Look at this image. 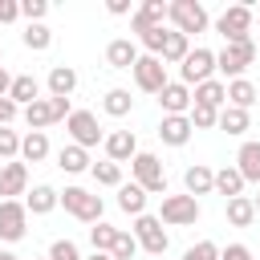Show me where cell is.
<instances>
[{
    "mask_svg": "<svg viewBox=\"0 0 260 260\" xmlns=\"http://www.w3.org/2000/svg\"><path fill=\"white\" fill-rule=\"evenodd\" d=\"M28 167L24 162H4L0 167V195L4 199H16V195H28Z\"/></svg>",
    "mask_w": 260,
    "mask_h": 260,
    "instance_id": "cell-15",
    "label": "cell"
},
{
    "mask_svg": "<svg viewBox=\"0 0 260 260\" xmlns=\"http://www.w3.org/2000/svg\"><path fill=\"white\" fill-rule=\"evenodd\" d=\"M73 89H77V73L69 65H53L49 69V93L53 98H69Z\"/></svg>",
    "mask_w": 260,
    "mask_h": 260,
    "instance_id": "cell-22",
    "label": "cell"
},
{
    "mask_svg": "<svg viewBox=\"0 0 260 260\" xmlns=\"http://www.w3.org/2000/svg\"><path fill=\"white\" fill-rule=\"evenodd\" d=\"M162 20H167V4H162V0H142V8L130 16V28L142 37V32H150V28H162Z\"/></svg>",
    "mask_w": 260,
    "mask_h": 260,
    "instance_id": "cell-14",
    "label": "cell"
},
{
    "mask_svg": "<svg viewBox=\"0 0 260 260\" xmlns=\"http://www.w3.org/2000/svg\"><path fill=\"white\" fill-rule=\"evenodd\" d=\"M45 12H49V4H45V0H20V16H24L28 24H41V20H45Z\"/></svg>",
    "mask_w": 260,
    "mask_h": 260,
    "instance_id": "cell-39",
    "label": "cell"
},
{
    "mask_svg": "<svg viewBox=\"0 0 260 260\" xmlns=\"http://www.w3.org/2000/svg\"><path fill=\"white\" fill-rule=\"evenodd\" d=\"M57 167H61V171H69V175H81V171L89 167V154H85L81 146H61V154H57Z\"/></svg>",
    "mask_w": 260,
    "mask_h": 260,
    "instance_id": "cell-31",
    "label": "cell"
},
{
    "mask_svg": "<svg viewBox=\"0 0 260 260\" xmlns=\"http://www.w3.org/2000/svg\"><path fill=\"white\" fill-rule=\"evenodd\" d=\"M134 252H138V240H134L130 232H122V228H118V240H114L110 256H114V260H134Z\"/></svg>",
    "mask_w": 260,
    "mask_h": 260,
    "instance_id": "cell-38",
    "label": "cell"
},
{
    "mask_svg": "<svg viewBox=\"0 0 260 260\" xmlns=\"http://www.w3.org/2000/svg\"><path fill=\"white\" fill-rule=\"evenodd\" d=\"M134 81H138V89L142 93H162V85H167V65H162V57H138V65H134Z\"/></svg>",
    "mask_w": 260,
    "mask_h": 260,
    "instance_id": "cell-11",
    "label": "cell"
},
{
    "mask_svg": "<svg viewBox=\"0 0 260 260\" xmlns=\"http://www.w3.org/2000/svg\"><path fill=\"white\" fill-rule=\"evenodd\" d=\"M24 45H28L32 53H41V49L53 45V32H49L45 24H28V28H24Z\"/></svg>",
    "mask_w": 260,
    "mask_h": 260,
    "instance_id": "cell-36",
    "label": "cell"
},
{
    "mask_svg": "<svg viewBox=\"0 0 260 260\" xmlns=\"http://www.w3.org/2000/svg\"><path fill=\"white\" fill-rule=\"evenodd\" d=\"M126 8H130V4H126V0H110V12H114V16H122V12H126Z\"/></svg>",
    "mask_w": 260,
    "mask_h": 260,
    "instance_id": "cell-48",
    "label": "cell"
},
{
    "mask_svg": "<svg viewBox=\"0 0 260 260\" xmlns=\"http://www.w3.org/2000/svg\"><path fill=\"white\" fill-rule=\"evenodd\" d=\"M49 260H81V252H77V244H73V240H53Z\"/></svg>",
    "mask_w": 260,
    "mask_h": 260,
    "instance_id": "cell-41",
    "label": "cell"
},
{
    "mask_svg": "<svg viewBox=\"0 0 260 260\" xmlns=\"http://www.w3.org/2000/svg\"><path fill=\"white\" fill-rule=\"evenodd\" d=\"M134 240H138V248H146L150 256H162L167 244H171L158 215H138V219H134Z\"/></svg>",
    "mask_w": 260,
    "mask_h": 260,
    "instance_id": "cell-9",
    "label": "cell"
},
{
    "mask_svg": "<svg viewBox=\"0 0 260 260\" xmlns=\"http://www.w3.org/2000/svg\"><path fill=\"white\" fill-rule=\"evenodd\" d=\"M16 154H20V138H16V130L0 126V158H16Z\"/></svg>",
    "mask_w": 260,
    "mask_h": 260,
    "instance_id": "cell-40",
    "label": "cell"
},
{
    "mask_svg": "<svg viewBox=\"0 0 260 260\" xmlns=\"http://www.w3.org/2000/svg\"><path fill=\"white\" fill-rule=\"evenodd\" d=\"M228 102V85L223 81H203V85H195V106H211V110H219Z\"/></svg>",
    "mask_w": 260,
    "mask_h": 260,
    "instance_id": "cell-23",
    "label": "cell"
},
{
    "mask_svg": "<svg viewBox=\"0 0 260 260\" xmlns=\"http://www.w3.org/2000/svg\"><path fill=\"white\" fill-rule=\"evenodd\" d=\"M211 73H215V53H211V49H191V53H187V61L179 65V77H183V85H187V89H191V85L211 81Z\"/></svg>",
    "mask_w": 260,
    "mask_h": 260,
    "instance_id": "cell-7",
    "label": "cell"
},
{
    "mask_svg": "<svg viewBox=\"0 0 260 260\" xmlns=\"http://www.w3.org/2000/svg\"><path fill=\"white\" fill-rule=\"evenodd\" d=\"M167 20L175 24V32L191 37V32L207 28V8L199 0H175V4H167Z\"/></svg>",
    "mask_w": 260,
    "mask_h": 260,
    "instance_id": "cell-2",
    "label": "cell"
},
{
    "mask_svg": "<svg viewBox=\"0 0 260 260\" xmlns=\"http://www.w3.org/2000/svg\"><path fill=\"white\" fill-rule=\"evenodd\" d=\"M89 260H114V256H110V252H93Z\"/></svg>",
    "mask_w": 260,
    "mask_h": 260,
    "instance_id": "cell-49",
    "label": "cell"
},
{
    "mask_svg": "<svg viewBox=\"0 0 260 260\" xmlns=\"http://www.w3.org/2000/svg\"><path fill=\"white\" fill-rule=\"evenodd\" d=\"M37 93H41V85H37V77H28V73H20V77H12V89H8V98H12L16 106H32V102H37Z\"/></svg>",
    "mask_w": 260,
    "mask_h": 260,
    "instance_id": "cell-25",
    "label": "cell"
},
{
    "mask_svg": "<svg viewBox=\"0 0 260 260\" xmlns=\"http://www.w3.org/2000/svg\"><path fill=\"white\" fill-rule=\"evenodd\" d=\"M183 260H219V248H215L211 240H199L195 248H187V252H183Z\"/></svg>",
    "mask_w": 260,
    "mask_h": 260,
    "instance_id": "cell-42",
    "label": "cell"
},
{
    "mask_svg": "<svg viewBox=\"0 0 260 260\" xmlns=\"http://www.w3.org/2000/svg\"><path fill=\"white\" fill-rule=\"evenodd\" d=\"M8 89H12V77H8V69L0 65V98H8Z\"/></svg>",
    "mask_w": 260,
    "mask_h": 260,
    "instance_id": "cell-47",
    "label": "cell"
},
{
    "mask_svg": "<svg viewBox=\"0 0 260 260\" xmlns=\"http://www.w3.org/2000/svg\"><path fill=\"white\" fill-rule=\"evenodd\" d=\"M61 207L81 223H102V195H93L85 187H65L61 191Z\"/></svg>",
    "mask_w": 260,
    "mask_h": 260,
    "instance_id": "cell-1",
    "label": "cell"
},
{
    "mask_svg": "<svg viewBox=\"0 0 260 260\" xmlns=\"http://www.w3.org/2000/svg\"><path fill=\"white\" fill-rule=\"evenodd\" d=\"M130 171H134V183H138L146 195H167V175H162V162H158L154 154L138 150L134 162H130Z\"/></svg>",
    "mask_w": 260,
    "mask_h": 260,
    "instance_id": "cell-3",
    "label": "cell"
},
{
    "mask_svg": "<svg viewBox=\"0 0 260 260\" xmlns=\"http://www.w3.org/2000/svg\"><path fill=\"white\" fill-rule=\"evenodd\" d=\"M183 187H187V195H211L215 191V171L211 167H203V162H195V167H187V175H183Z\"/></svg>",
    "mask_w": 260,
    "mask_h": 260,
    "instance_id": "cell-16",
    "label": "cell"
},
{
    "mask_svg": "<svg viewBox=\"0 0 260 260\" xmlns=\"http://www.w3.org/2000/svg\"><path fill=\"white\" fill-rule=\"evenodd\" d=\"M106 61H110L114 69H134V65H138V45L126 41V37H118V41L106 45Z\"/></svg>",
    "mask_w": 260,
    "mask_h": 260,
    "instance_id": "cell-17",
    "label": "cell"
},
{
    "mask_svg": "<svg viewBox=\"0 0 260 260\" xmlns=\"http://www.w3.org/2000/svg\"><path fill=\"white\" fill-rule=\"evenodd\" d=\"M20 16V4L16 0H0V24H8V20H16Z\"/></svg>",
    "mask_w": 260,
    "mask_h": 260,
    "instance_id": "cell-45",
    "label": "cell"
},
{
    "mask_svg": "<svg viewBox=\"0 0 260 260\" xmlns=\"http://www.w3.org/2000/svg\"><path fill=\"white\" fill-rule=\"evenodd\" d=\"M0 260H20V256L16 252H0Z\"/></svg>",
    "mask_w": 260,
    "mask_h": 260,
    "instance_id": "cell-50",
    "label": "cell"
},
{
    "mask_svg": "<svg viewBox=\"0 0 260 260\" xmlns=\"http://www.w3.org/2000/svg\"><path fill=\"white\" fill-rule=\"evenodd\" d=\"M219 130H228V134H244V130H248V110L223 106V110H219Z\"/></svg>",
    "mask_w": 260,
    "mask_h": 260,
    "instance_id": "cell-33",
    "label": "cell"
},
{
    "mask_svg": "<svg viewBox=\"0 0 260 260\" xmlns=\"http://www.w3.org/2000/svg\"><path fill=\"white\" fill-rule=\"evenodd\" d=\"M158 219H162V223H175V228L195 223V219H199V199H195V195H167Z\"/></svg>",
    "mask_w": 260,
    "mask_h": 260,
    "instance_id": "cell-10",
    "label": "cell"
},
{
    "mask_svg": "<svg viewBox=\"0 0 260 260\" xmlns=\"http://www.w3.org/2000/svg\"><path fill=\"white\" fill-rule=\"evenodd\" d=\"M57 203H61V191H53L49 183L32 187V191H28V199H24V207H28L32 215H49V211H53Z\"/></svg>",
    "mask_w": 260,
    "mask_h": 260,
    "instance_id": "cell-20",
    "label": "cell"
},
{
    "mask_svg": "<svg viewBox=\"0 0 260 260\" xmlns=\"http://www.w3.org/2000/svg\"><path fill=\"white\" fill-rule=\"evenodd\" d=\"M118 207H122L126 215H134V219L146 215V191H142L138 183H122V187H118Z\"/></svg>",
    "mask_w": 260,
    "mask_h": 260,
    "instance_id": "cell-21",
    "label": "cell"
},
{
    "mask_svg": "<svg viewBox=\"0 0 260 260\" xmlns=\"http://www.w3.org/2000/svg\"><path fill=\"white\" fill-rule=\"evenodd\" d=\"M215 191H219V195H228V199H236V195L244 191V175H240L236 167H223V171H215Z\"/></svg>",
    "mask_w": 260,
    "mask_h": 260,
    "instance_id": "cell-32",
    "label": "cell"
},
{
    "mask_svg": "<svg viewBox=\"0 0 260 260\" xmlns=\"http://www.w3.org/2000/svg\"><path fill=\"white\" fill-rule=\"evenodd\" d=\"M65 130L73 134V146H81V150H89V146L106 142V138H102V126H98V118H93L89 110H73V114H69V122H65Z\"/></svg>",
    "mask_w": 260,
    "mask_h": 260,
    "instance_id": "cell-8",
    "label": "cell"
},
{
    "mask_svg": "<svg viewBox=\"0 0 260 260\" xmlns=\"http://www.w3.org/2000/svg\"><path fill=\"white\" fill-rule=\"evenodd\" d=\"M89 240H93V252H110V248H114V240H118V228L98 223V228H89Z\"/></svg>",
    "mask_w": 260,
    "mask_h": 260,
    "instance_id": "cell-37",
    "label": "cell"
},
{
    "mask_svg": "<svg viewBox=\"0 0 260 260\" xmlns=\"http://www.w3.org/2000/svg\"><path fill=\"white\" fill-rule=\"evenodd\" d=\"M12 118H16V102L12 98H0V126H8Z\"/></svg>",
    "mask_w": 260,
    "mask_h": 260,
    "instance_id": "cell-46",
    "label": "cell"
},
{
    "mask_svg": "<svg viewBox=\"0 0 260 260\" xmlns=\"http://www.w3.org/2000/svg\"><path fill=\"white\" fill-rule=\"evenodd\" d=\"M89 171H93V179H98L102 187H122V167H118V162L106 158V162H93Z\"/></svg>",
    "mask_w": 260,
    "mask_h": 260,
    "instance_id": "cell-34",
    "label": "cell"
},
{
    "mask_svg": "<svg viewBox=\"0 0 260 260\" xmlns=\"http://www.w3.org/2000/svg\"><path fill=\"white\" fill-rule=\"evenodd\" d=\"M252 219H256V203H252L248 195L228 199V223H232V228H248Z\"/></svg>",
    "mask_w": 260,
    "mask_h": 260,
    "instance_id": "cell-24",
    "label": "cell"
},
{
    "mask_svg": "<svg viewBox=\"0 0 260 260\" xmlns=\"http://www.w3.org/2000/svg\"><path fill=\"white\" fill-rule=\"evenodd\" d=\"M158 138L167 142V146H187V138H191V118L183 114V118H162L158 122Z\"/></svg>",
    "mask_w": 260,
    "mask_h": 260,
    "instance_id": "cell-18",
    "label": "cell"
},
{
    "mask_svg": "<svg viewBox=\"0 0 260 260\" xmlns=\"http://www.w3.org/2000/svg\"><path fill=\"white\" fill-rule=\"evenodd\" d=\"M20 154H24L28 162L49 158V138H45V130H28V134L20 138Z\"/></svg>",
    "mask_w": 260,
    "mask_h": 260,
    "instance_id": "cell-27",
    "label": "cell"
},
{
    "mask_svg": "<svg viewBox=\"0 0 260 260\" xmlns=\"http://www.w3.org/2000/svg\"><path fill=\"white\" fill-rule=\"evenodd\" d=\"M191 130H211V126H219V110H211V106H191Z\"/></svg>",
    "mask_w": 260,
    "mask_h": 260,
    "instance_id": "cell-35",
    "label": "cell"
},
{
    "mask_svg": "<svg viewBox=\"0 0 260 260\" xmlns=\"http://www.w3.org/2000/svg\"><path fill=\"white\" fill-rule=\"evenodd\" d=\"M28 232V207L20 199H0V240L16 244Z\"/></svg>",
    "mask_w": 260,
    "mask_h": 260,
    "instance_id": "cell-5",
    "label": "cell"
},
{
    "mask_svg": "<svg viewBox=\"0 0 260 260\" xmlns=\"http://www.w3.org/2000/svg\"><path fill=\"white\" fill-rule=\"evenodd\" d=\"M256 61V41H240V45H223V53H215V69L228 73L232 81Z\"/></svg>",
    "mask_w": 260,
    "mask_h": 260,
    "instance_id": "cell-4",
    "label": "cell"
},
{
    "mask_svg": "<svg viewBox=\"0 0 260 260\" xmlns=\"http://www.w3.org/2000/svg\"><path fill=\"white\" fill-rule=\"evenodd\" d=\"M49 106H53V122H61V118L69 122V114H73L69 110V98H49Z\"/></svg>",
    "mask_w": 260,
    "mask_h": 260,
    "instance_id": "cell-43",
    "label": "cell"
},
{
    "mask_svg": "<svg viewBox=\"0 0 260 260\" xmlns=\"http://www.w3.org/2000/svg\"><path fill=\"white\" fill-rule=\"evenodd\" d=\"M256 102V85L248 81V77H236V81H228V106H236V110H248Z\"/></svg>",
    "mask_w": 260,
    "mask_h": 260,
    "instance_id": "cell-26",
    "label": "cell"
},
{
    "mask_svg": "<svg viewBox=\"0 0 260 260\" xmlns=\"http://www.w3.org/2000/svg\"><path fill=\"white\" fill-rule=\"evenodd\" d=\"M187 53H191V41H187L183 32H171L167 45H162V65H183Z\"/></svg>",
    "mask_w": 260,
    "mask_h": 260,
    "instance_id": "cell-28",
    "label": "cell"
},
{
    "mask_svg": "<svg viewBox=\"0 0 260 260\" xmlns=\"http://www.w3.org/2000/svg\"><path fill=\"white\" fill-rule=\"evenodd\" d=\"M236 171L244 175V183H260V142H244V146H240Z\"/></svg>",
    "mask_w": 260,
    "mask_h": 260,
    "instance_id": "cell-19",
    "label": "cell"
},
{
    "mask_svg": "<svg viewBox=\"0 0 260 260\" xmlns=\"http://www.w3.org/2000/svg\"><path fill=\"white\" fill-rule=\"evenodd\" d=\"M158 106L167 110V118H183V114H191L195 98H191V89H187L183 81H167L162 93H158Z\"/></svg>",
    "mask_w": 260,
    "mask_h": 260,
    "instance_id": "cell-12",
    "label": "cell"
},
{
    "mask_svg": "<svg viewBox=\"0 0 260 260\" xmlns=\"http://www.w3.org/2000/svg\"><path fill=\"white\" fill-rule=\"evenodd\" d=\"M102 110H106L110 118H126V114L134 110V98H130V89H110V93L102 98Z\"/></svg>",
    "mask_w": 260,
    "mask_h": 260,
    "instance_id": "cell-29",
    "label": "cell"
},
{
    "mask_svg": "<svg viewBox=\"0 0 260 260\" xmlns=\"http://www.w3.org/2000/svg\"><path fill=\"white\" fill-rule=\"evenodd\" d=\"M106 154H110V162H134V154H138V138H134V130H114V134H106Z\"/></svg>",
    "mask_w": 260,
    "mask_h": 260,
    "instance_id": "cell-13",
    "label": "cell"
},
{
    "mask_svg": "<svg viewBox=\"0 0 260 260\" xmlns=\"http://www.w3.org/2000/svg\"><path fill=\"white\" fill-rule=\"evenodd\" d=\"M215 28L223 32V41H228V45L252 41V37H248V28H252V8H248V4H232V8L215 20Z\"/></svg>",
    "mask_w": 260,
    "mask_h": 260,
    "instance_id": "cell-6",
    "label": "cell"
},
{
    "mask_svg": "<svg viewBox=\"0 0 260 260\" xmlns=\"http://www.w3.org/2000/svg\"><path fill=\"white\" fill-rule=\"evenodd\" d=\"M252 203H256V215H260V195H256V199H252Z\"/></svg>",
    "mask_w": 260,
    "mask_h": 260,
    "instance_id": "cell-51",
    "label": "cell"
},
{
    "mask_svg": "<svg viewBox=\"0 0 260 260\" xmlns=\"http://www.w3.org/2000/svg\"><path fill=\"white\" fill-rule=\"evenodd\" d=\"M219 260H252V252H248L244 244H228V248L219 252Z\"/></svg>",
    "mask_w": 260,
    "mask_h": 260,
    "instance_id": "cell-44",
    "label": "cell"
},
{
    "mask_svg": "<svg viewBox=\"0 0 260 260\" xmlns=\"http://www.w3.org/2000/svg\"><path fill=\"white\" fill-rule=\"evenodd\" d=\"M24 122H28V130L53 126V106H49V98H37L32 106H24Z\"/></svg>",
    "mask_w": 260,
    "mask_h": 260,
    "instance_id": "cell-30",
    "label": "cell"
}]
</instances>
